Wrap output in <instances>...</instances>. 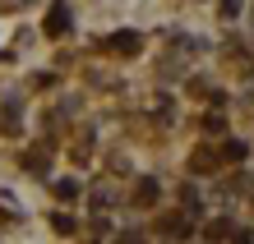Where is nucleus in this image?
Here are the masks:
<instances>
[{"label":"nucleus","instance_id":"1","mask_svg":"<svg viewBox=\"0 0 254 244\" xmlns=\"http://www.w3.org/2000/svg\"><path fill=\"white\" fill-rule=\"evenodd\" d=\"M47 37H69V5L65 0H56L47 9Z\"/></svg>","mask_w":254,"mask_h":244},{"label":"nucleus","instance_id":"2","mask_svg":"<svg viewBox=\"0 0 254 244\" xmlns=\"http://www.w3.org/2000/svg\"><path fill=\"white\" fill-rule=\"evenodd\" d=\"M139 47H143V42H139V33H129V28H125V33H116V37H111V51H121V55H134Z\"/></svg>","mask_w":254,"mask_h":244},{"label":"nucleus","instance_id":"3","mask_svg":"<svg viewBox=\"0 0 254 244\" xmlns=\"http://www.w3.org/2000/svg\"><path fill=\"white\" fill-rule=\"evenodd\" d=\"M134 198H139V203L148 207V203L157 198V180H139V194H134Z\"/></svg>","mask_w":254,"mask_h":244},{"label":"nucleus","instance_id":"4","mask_svg":"<svg viewBox=\"0 0 254 244\" xmlns=\"http://www.w3.org/2000/svg\"><path fill=\"white\" fill-rule=\"evenodd\" d=\"M222 157H227V161H245V143L227 139V143H222Z\"/></svg>","mask_w":254,"mask_h":244},{"label":"nucleus","instance_id":"5","mask_svg":"<svg viewBox=\"0 0 254 244\" xmlns=\"http://www.w3.org/2000/svg\"><path fill=\"white\" fill-rule=\"evenodd\" d=\"M56 231H61V235H74V217H69V212H56Z\"/></svg>","mask_w":254,"mask_h":244},{"label":"nucleus","instance_id":"6","mask_svg":"<svg viewBox=\"0 0 254 244\" xmlns=\"http://www.w3.org/2000/svg\"><path fill=\"white\" fill-rule=\"evenodd\" d=\"M213 166H217L213 152H199V157H194V171H213Z\"/></svg>","mask_w":254,"mask_h":244},{"label":"nucleus","instance_id":"7","mask_svg":"<svg viewBox=\"0 0 254 244\" xmlns=\"http://www.w3.org/2000/svg\"><path fill=\"white\" fill-rule=\"evenodd\" d=\"M56 194H61V198H65V203H69V198H74V194H79V185H74V180H61V185H56Z\"/></svg>","mask_w":254,"mask_h":244},{"label":"nucleus","instance_id":"8","mask_svg":"<svg viewBox=\"0 0 254 244\" xmlns=\"http://www.w3.org/2000/svg\"><path fill=\"white\" fill-rule=\"evenodd\" d=\"M231 235V226L227 221H217V226H208V240H227Z\"/></svg>","mask_w":254,"mask_h":244},{"label":"nucleus","instance_id":"9","mask_svg":"<svg viewBox=\"0 0 254 244\" xmlns=\"http://www.w3.org/2000/svg\"><path fill=\"white\" fill-rule=\"evenodd\" d=\"M241 14V0H222V19H236Z\"/></svg>","mask_w":254,"mask_h":244}]
</instances>
